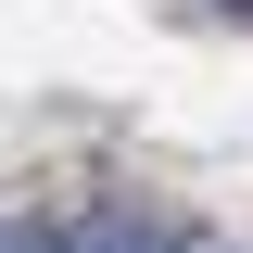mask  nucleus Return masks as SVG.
<instances>
[{"label":"nucleus","instance_id":"obj_2","mask_svg":"<svg viewBox=\"0 0 253 253\" xmlns=\"http://www.w3.org/2000/svg\"><path fill=\"white\" fill-rule=\"evenodd\" d=\"M0 253H63V228H38V215H13V228H0Z\"/></svg>","mask_w":253,"mask_h":253},{"label":"nucleus","instance_id":"obj_3","mask_svg":"<svg viewBox=\"0 0 253 253\" xmlns=\"http://www.w3.org/2000/svg\"><path fill=\"white\" fill-rule=\"evenodd\" d=\"M203 13H228V26H253V0H203Z\"/></svg>","mask_w":253,"mask_h":253},{"label":"nucleus","instance_id":"obj_1","mask_svg":"<svg viewBox=\"0 0 253 253\" xmlns=\"http://www.w3.org/2000/svg\"><path fill=\"white\" fill-rule=\"evenodd\" d=\"M63 253H177V228L165 215H89V228H63Z\"/></svg>","mask_w":253,"mask_h":253}]
</instances>
